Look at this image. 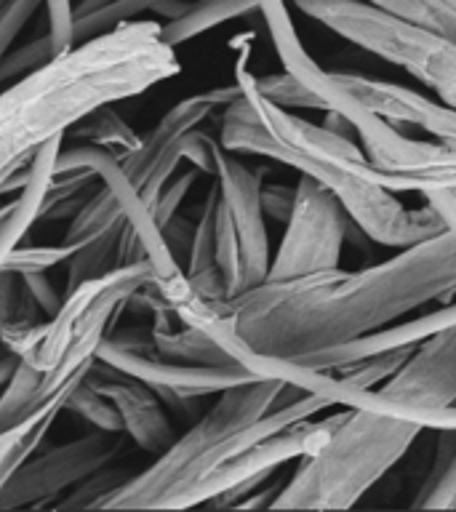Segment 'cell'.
Here are the masks:
<instances>
[{"mask_svg": "<svg viewBox=\"0 0 456 512\" xmlns=\"http://www.w3.org/2000/svg\"><path fill=\"white\" fill-rule=\"evenodd\" d=\"M128 222H118L102 235H96L94 240H88L72 254L70 272H67V291L78 288L86 280L102 278L115 267H120V256H123V238H126Z\"/></svg>", "mask_w": 456, "mask_h": 512, "instance_id": "23", "label": "cell"}, {"mask_svg": "<svg viewBox=\"0 0 456 512\" xmlns=\"http://www.w3.org/2000/svg\"><path fill=\"white\" fill-rule=\"evenodd\" d=\"M75 251H78V246H72V243H62V246H19L14 248V254L8 256L6 270H14L19 275H38V272L54 270L62 262H70Z\"/></svg>", "mask_w": 456, "mask_h": 512, "instance_id": "34", "label": "cell"}, {"mask_svg": "<svg viewBox=\"0 0 456 512\" xmlns=\"http://www.w3.org/2000/svg\"><path fill=\"white\" fill-rule=\"evenodd\" d=\"M99 360L123 374L134 376L139 382L150 384L160 398L176 400V403L203 398V395H219L227 387L259 376L243 366H198V363L160 358L155 352V342L147 347H123L112 342L110 336L104 339Z\"/></svg>", "mask_w": 456, "mask_h": 512, "instance_id": "12", "label": "cell"}, {"mask_svg": "<svg viewBox=\"0 0 456 512\" xmlns=\"http://www.w3.org/2000/svg\"><path fill=\"white\" fill-rule=\"evenodd\" d=\"M123 480H128V478H123L120 472L102 467V470H96L94 475H88L86 480H80L78 486L70 491V496L59 502V507H64V510H80V507H102L104 499H107V496H110L112 491H115V488L123 483Z\"/></svg>", "mask_w": 456, "mask_h": 512, "instance_id": "35", "label": "cell"}, {"mask_svg": "<svg viewBox=\"0 0 456 512\" xmlns=\"http://www.w3.org/2000/svg\"><path fill=\"white\" fill-rule=\"evenodd\" d=\"M411 350H414V347H411ZM411 350L379 352V355H371V358L355 360V363L334 368L331 374L342 376V379H347V382L355 384V387L374 390V384H384L400 366H403V360L411 355Z\"/></svg>", "mask_w": 456, "mask_h": 512, "instance_id": "32", "label": "cell"}, {"mask_svg": "<svg viewBox=\"0 0 456 512\" xmlns=\"http://www.w3.org/2000/svg\"><path fill=\"white\" fill-rule=\"evenodd\" d=\"M214 179L238 232L243 291H248L267 280L272 264L270 238H267L262 211V171L248 168L243 160L235 158V152L219 147Z\"/></svg>", "mask_w": 456, "mask_h": 512, "instance_id": "14", "label": "cell"}, {"mask_svg": "<svg viewBox=\"0 0 456 512\" xmlns=\"http://www.w3.org/2000/svg\"><path fill=\"white\" fill-rule=\"evenodd\" d=\"M160 30L158 22H123L0 91V195L22 190L40 147L83 115L144 94L182 70Z\"/></svg>", "mask_w": 456, "mask_h": 512, "instance_id": "2", "label": "cell"}, {"mask_svg": "<svg viewBox=\"0 0 456 512\" xmlns=\"http://www.w3.org/2000/svg\"><path fill=\"white\" fill-rule=\"evenodd\" d=\"M235 83L240 96L224 107L222 115L224 150L262 155L312 176L342 200L366 238L382 246L403 248L446 230V219L432 203L416 211L406 208L392 190L371 179L366 150L350 136L315 126L264 99L256 88V75L246 67H238Z\"/></svg>", "mask_w": 456, "mask_h": 512, "instance_id": "3", "label": "cell"}, {"mask_svg": "<svg viewBox=\"0 0 456 512\" xmlns=\"http://www.w3.org/2000/svg\"><path fill=\"white\" fill-rule=\"evenodd\" d=\"M256 88L264 99H270L272 104H278L283 110H328V104L315 91H310L302 80L294 78L286 70L256 78Z\"/></svg>", "mask_w": 456, "mask_h": 512, "instance_id": "30", "label": "cell"}, {"mask_svg": "<svg viewBox=\"0 0 456 512\" xmlns=\"http://www.w3.org/2000/svg\"><path fill=\"white\" fill-rule=\"evenodd\" d=\"M150 283H155V270L139 259L67 291L62 307L40 326L0 390V430L62 414L72 390L96 366L118 312Z\"/></svg>", "mask_w": 456, "mask_h": 512, "instance_id": "5", "label": "cell"}, {"mask_svg": "<svg viewBox=\"0 0 456 512\" xmlns=\"http://www.w3.org/2000/svg\"><path fill=\"white\" fill-rule=\"evenodd\" d=\"M283 387L286 382L280 379L254 376L219 392L214 406L190 430L176 435L147 470L123 480L104 499V510H187L195 491L222 464L331 406V400L315 392L278 403Z\"/></svg>", "mask_w": 456, "mask_h": 512, "instance_id": "4", "label": "cell"}, {"mask_svg": "<svg viewBox=\"0 0 456 512\" xmlns=\"http://www.w3.org/2000/svg\"><path fill=\"white\" fill-rule=\"evenodd\" d=\"M331 78L344 94L376 118L395 123V126H419L438 142L456 147V110L443 102L427 99L414 88L390 83V80L366 78L355 72H331Z\"/></svg>", "mask_w": 456, "mask_h": 512, "instance_id": "16", "label": "cell"}, {"mask_svg": "<svg viewBox=\"0 0 456 512\" xmlns=\"http://www.w3.org/2000/svg\"><path fill=\"white\" fill-rule=\"evenodd\" d=\"M6 3H8V0H0V11H3V6H6Z\"/></svg>", "mask_w": 456, "mask_h": 512, "instance_id": "45", "label": "cell"}, {"mask_svg": "<svg viewBox=\"0 0 456 512\" xmlns=\"http://www.w3.org/2000/svg\"><path fill=\"white\" fill-rule=\"evenodd\" d=\"M198 174V168H192V171L176 176V179H171V182L163 187V192H160L158 200H155V206H152V216H155V224H158L160 230L179 214V206H182V200L187 198V192L192 190V184H195Z\"/></svg>", "mask_w": 456, "mask_h": 512, "instance_id": "37", "label": "cell"}, {"mask_svg": "<svg viewBox=\"0 0 456 512\" xmlns=\"http://www.w3.org/2000/svg\"><path fill=\"white\" fill-rule=\"evenodd\" d=\"M56 56L54 46H51V38L43 35L40 40H32L27 46H22L19 51H8L3 59H0V86L6 83H14V80L30 75V72L40 70L43 64H48Z\"/></svg>", "mask_w": 456, "mask_h": 512, "instance_id": "33", "label": "cell"}, {"mask_svg": "<svg viewBox=\"0 0 456 512\" xmlns=\"http://www.w3.org/2000/svg\"><path fill=\"white\" fill-rule=\"evenodd\" d=\"M216 264L222 272L227 296L243 294V264H240V243L235 224H232L230 208L224 206L222 192H219V203H216Z\"/></svg>", "mask_w": 456, "mask_h": 512, "instance_id": "28", "label": "cell"}, {"mask_svg": "<svg viewBox=\"0 0 456 512\" xmlns=\"http://www.w3.org/2000/svg\"><path fill=\"white\" fill-rule=\"evenodd\" d=\"M70 171H91V174H96V179H102L110 187L120 208H123V214H126V222L131 224V230L136 232V238L142 243L147 262L155 270V283H168L176 275H182V264L176 262V256L166 246L163 230L155 224L150 206L144 203L131 179L123 174L118 155H112L110 150H102V147H94V144L59 150L54 174H70Z\"/></svg>", "mask_w": 456, "mask_h": 512, "instance_id": "13", "label": "cell"}, {"mask_svg": "<svg viewBox=\"0 0 456 512\" xmlns=\"http://www.w3.org/2000/svg\"><path fill=\"white\" fill-rule=\"evenodd\" d=\"M120 446H123V432L91 430L62 446L43 448V451L38 448L0 491V510L35 507L56 499L78 486L80 480L107 467L120 454Z\"/></svg>", "mask_w": 456, "mask_h": 512, "instance_id": "9", "label": "cell"}, {"mask_svg": "<svg viewBox=\"0 0 456 512\" xmlns=\"http://www.w3.org/2000/svg\"><path fill=\"white\" fill-rule=\"evenodd\" d=\"M152 342L160 358L198 363V366H240L238 360L224 347H219L214 336H208L203 328L184 326L179 331L152 328Z\"/></svg>", "mask_w": 456, "mask_h": 512, "instance_id": "22", "label": "cell"}, {"mask_svg": "<svg viewBox=\"0 0 456 512\" xmlns=\"http://www.w3.org/2000/svg\"><path fill=\"white\" fill-rule=\"evenodd\" d=\"M24 280H27V288H30V294L35 296V302H38L40 310L46 312L48 318L56 315V310L62 307L64 299L59 296L54 283L46 278V272H38V275H24Z\"/></svg>", "mask_w": 456, "mask_h": 512, "instance_id": "41", "label": "cell"}, {"mask_svg": "<svg viewBox=\"0 0 456 512\" xmlns=\"http://www.w3.org/2000/svg\"><path fill=\"white\" fill-rule=\"evenodd\" d=\"M86 382H91L104 398L112 400V406L118 408L123 419V435L134 440L144 454L158 456L163 454L176 440V430L168 419L163 400L150 384L139 382L134 376L123 374L118 368H112L96 360Z\"/></svg>", "mask_w": 456, "mask_h": 512, "instance_id": "17", "label": "cell"}, {"mask_svg": "<svg viewBox=\"0 0 456 512\" xmlns=\"http://www.w3.org/2000/svg\"><path fill=\"white\" fill-rule=\"evenodd\" d=\"M216 203H219V184L208 190V198L203 203L200 219L195 222V235H192V248L187 256V280L195 294L214 304H224L227 296V286H224L222 272L216 264Z\"/></svg>", "mask_w": 456, "mask_h": 512, "instance_id": "19", "label": "cell"}, {"mask_svg": "<svg viewBox=\"0 0 456 512\" xmlns=\"http://www.w3.org/2000/svg\"><path fill=\"white\" fill-rule=\"evenodd\" d=\"M422 427L368 408H344L331 435L275 496V510H347L392 470L414 446Z\"/></svg>", "mask_w": 456, "mask_h": 512, "instance_id": "6", "label": "cell"}, {"mask_svg": "<svg viewBox=\"0 0 456 512\" xmlns=\"http://www.w3.org/2000/svg\"><path fill=\"white\" fill-rule=\"evenodd\" d=\"M350 222L347 208L334 192L312 176H299L294 211L288 216L286 235L272 256L267 280L299 278L339 267Z\"/></svg>", "mask_w": 456, "mask_h": 512, "instance_id": "8", "label": "cell"}, {"mask_svg": "<svg viewBox=\"0 0 456 512\" xmlns=\"http://www.w3.org/2000/svg\"><path fill=\"white\" fill-rule=\"evenodd\" d=\"M107 3H112V0H80L78 6H75V16H83V14H88V11H96V8L107 6Z\"/></svg>", "mask_w": 456, "mask_h": 512, "instance_id": "44", "label": "cell"}, {"mask_svg": "<svg viewBox=\"0 0 456 512\" xmlns=\"http://www.w3.org/2000/svg\"><path fill=\"white\" fill-rule=\"evenodd\" d=\"M70 136L94 144V147H102V150H110L118 158L134 150L139 139H142V136H136L131 131V126L120 118L118 112L112 110V104H102V107H96L88 115H83L70 128Z\"/></svg>", "mask_w": 456, "mask_h": 512, "instance_id": "25", "label": "cell"}, {"mask_svg": "<svg viewBox=\"0 0 456 512\" xmlns=\"http://www.w3.org/2000/svg\"><path fill=\"white\" fill-rule=\"evenodd\" d=\"M64 411L80 416L94 430L123 432V419H120L118 408L112 406V400L104 398L91 382H83L78 390H72V395L64 403Z\"/></svg>", "mask_w": 456, "mask_h": 512, "instance_id": "31", "label": "cell"}, {"mask_svg": "<svg viewBox=\"0 0 456 512\" xmlns=\"http://www.w3.org/2000/svg\"><path fill=\"white\" fill-rule=\"evenodd\" d=\"M456 294V227L416 240L400 254L360 270L264 280L224 304L248 350L302 360L390 326L430 302Z\"/></svg>", "mask_w": 456, "mask_h": 512, "instance_id": "1", "label": "cell"}, {"mask_svg": "<svg viewBox=\"0 0 456 512\" xmlns=\"http://www.w3.org/2000/svg\"><path fill=\"white\" fill-rule=\"evenodd\" d=\"M48 8V38L56 56L78 46L75 40V6L72 0H43Z\"/></svg>", "mask_w": 456, "mask_h": 512, "instance_id": "36", "label": "cell"}, {"mask_svg": "<svg viewBox=\"0 0 456 512\" xmlns=\"http://www.w3.org/2000/svg\"><path fill=\"white\" fill-rule=\"evenodd\" d=\"M240 96V86L214 88V91H203V94H192L182 102H176L163 118L155 123L150 134L142 136L134 150L126 152L120 160L123 174L131 179L142 200L150 206H155V200L163 192L174 171L182 163V142L184 136L190 134L192 128H198L203 120L219 107H227L232 99Z\"/></svg>", "mask_w": 456, "mask_h": 512, "instance_id": "11", "label": "cell"}, {"mask_svg": "<svg viewBox=\"0 0 456 512\" xmlns=\"http://www.w3.org/2000/svg\"><path fill=\"white\" fill-rule=\"evenodd\" d=\"M219 147H222V142H216L214 136H208L206 131H198V128H192L190 134L184 136L182 158L190 160V166L198 168L200 174L214 176Z\"/></svg>", "mask_w": 456, "mask_h": 512, "instance_id": "39", "label": "cell"}, {"mask_svg": "<svg viewBox=\"0 0 456 512\" xmlns=\"http://www.w3.org/2000/svg\"><path fill=\"white\" fill-rule=\"evenodd\" d=\"M54 422L56 416H40V419H27V422L0 430V491L8 486V480L14 478L19 467L38 451Z\"/></svg>", "mask_w": 456, "mask_h": 512, "instance_id": "26", "label": "cell"}, {"mask_svg": "<svg viewBox=\"0 0 456 512\" xmlns=\"http://www.w3.org/2000/svg\"><path fill=\"white\" fill-rule=\"evenodd\" d=\"M456 323V302L443 304L440 310L427 312V315H419L414 320H403L398 326H384L379 331H371V334H363L352 342H344L334 350L315 352V355H307V358L296 360L307 368H315V371H334L339 366H347V363H355V360L371 358V355H379V352L390 350H411L416 344H422L424 339H430L443 328L454 326Z\"/></svg>", "mask_w": 456, "mask_h": 512, "instance_id": "18", "label": "cell"}, {"mask_svg": "<svg viewBox=\"0 0 456 512\" xmlns=\"http://www.w3.org/2000/svg\"><path fill=\"white\" fill-rule=\"evenodd\" d=\"M414 507L456 510V430H438L435 462L419 488Z\"/></svg>", "mask_w": 456, "mask_h": 512, "instance_id": "24", "label": "cell"}, {"mask_svg": "<svg viewBox=\"0 0 456 512\" xmlns=\"http://www.w3.org/2000/svg\"><path fill=\"white\" fill-rule=\"evenodd\" d=\"M296 203V184L288 187V184H262V211L264 216H270L275 222H288V216L294 211Z\"/></svg>", "mask_w": 456, "mask_h": 512, "instance_id": "40", "label": "cell"}, {"mask_svg": "<svg viewBox=\"0 0 456 512\" xmlns=\"http://www.w3.org/2000/svg\"><path fill=\"white\" fill-rule=\"evenodd\" d=\"M16 363H19V358H16L14 352H8V355H3V358H0V390L6 387L8 379H11V374H14Z\"/></svg>", "mask_w": 456, "mask_h": 512, "instance_id": "43", "label": "cell"}, {"mask_svg": "<svg viewBox=\"0 0 456 512\" xmlns=\"http://www.w3.org/2000/svg\"><path fill=\"white\" fill-rule=\"evenodd\" d=\"M0 347H3V344H0Z\"/></svg>", "mask_w": 456, "mask_h": 512, "instance_id": "46", "label": "cell"}, {"mask_svg": "<svg viewBox=\"0 0 456 512\" xmlns=\"http://www.w3.org/2000/svg\"><path fill=\"white\" fill-rule=\"evenodd\" d=\"M192 235H195V224H190L187 219H179V216H174L163 227V238H166V246L171 248V254L176 256V262L184 259V256H190Z\"/></svg>", "mask_w": 456, "mask_h": 512, "instance_id": "42", "label": "cell"}, {"mask_svg": "<svg viewBox=\"0 0 456 512\" xmlns=\"http://www.w3.org/2000/svg\"><path fill=\"white\" fill-rule=\"evenodd\" d=\"M358 136L368 155V176L387 190L456 192V147L451 144L411 139L382 118Z\"/></svg>", "mask_w": 456, "mask_h": 512, "instance_id": "10", "label": "cell"}, {"mask_svg": "<svg viewBox=\"0 0 456 512\" xmlns=\"http://www.w3.org/2000/svg\"><path fill=\"white\" fill-rule=\"evenodd\" d=\"M259 8V0H198L182 16L163 24V40L168 46H182L187 40L198 38L203 32L214 30L219 24L232 22L238 16H246Z\"/></svg>", "mask_w": 456, "mask_h": 512, "instance_id": "21", "label": "cell"}, {"mask_svg": "<svg viewBox=\"0 0 456 512\" xmlns=\"http://www.w3.org/2000/svg\"><path fill=\"white\" fill-rule=\"evenodd\" d=\"M344 416V411L339 414H331L326 419H302V422L291 424L286 430L275 432L270 438L259 440L256 446H251L248 451H243L240 456L230 459L227 464H222L219 470L211 475V478L203 483V486L195 491L192 496V507L198 504H206L211 499H216L224 491H230L238 483L248 478H256V475H272L275 467H280L283 462H291V459H299L304 454H312L315 448L323 446V440L331 435L339 419Z\"/></svg>", "mask_w": 456, "mask_h": 512, "instance_id": "15", "label": "cell"}, {"mask_svg": "<svg viewBox=\"0 0 456 512\" xmlns=\"http://www.w3.org/2000/svg\"><path fill=\"white\" fill-rule=\"evenodd\" d=\"M294 6L368 54L395 64L456 110V46L368 0H294Z\"/></svg>", "mask_w": 456, "mask_h": 512, "instance_id": "7", "label": "cell"}, {"mask_svg": "<svg viewBox=\"0 0 456 512\" xmlns=\"http://www.w3.org/2000/svg\"><path fill=\"white\" fill-rule=\"evenodd\" d=\"M168 0H112L107 6L96 8V11H88L83 16H75V40L83 43V40L94 38V35H102V32L112 30L123 22H131L144 11H155Z\"/></svg>", "mask_w": 456, "mask_h": 512, "instance_id": "29", "label": "cell"}, {"mask_svg": "<svg viewBox=\"0 0 456 512\" xmlns=\"http://www.w3.org/2000/svg\"><path fill=\"white\" fill-rule=\"evenodd\" d=\"M456 46V0H368Z\"/></svg>", "mask_w": 456, "mask_h": 512, "instance_id": "27", "label": "cell"}, {"mask_svg": "<svg viewBox=\"0 0 456 512\" xmlns=\"http://www.w3.org/2000/svg\"><path fill=\"white\" fill-rule=\"evenodd\" d=\"M40 312L43 310L30 294L24 275L3 267L0 270V344L8 352H14L16 358L30 347L40 326L46 323L40 320Z\"/></svg>", "mask_w": 456, "mask_h": 512, "instance_id": "20", "label": "cell"}, {"mask_svg": "<svg viewBox=\"0 0 456 512\" xmlns=\"http://www.w3.org/2000/svg\"><path fill=\"white\" fill-rule=\"evenodd\" d=\"M40 0H8L0 11V59L11 51V43L30 22V16L38 11Z\"/></svg>", "mask_w": 456, "mask_h": 512, "instance_id": "38", "label": "cell"}]
</instances>
